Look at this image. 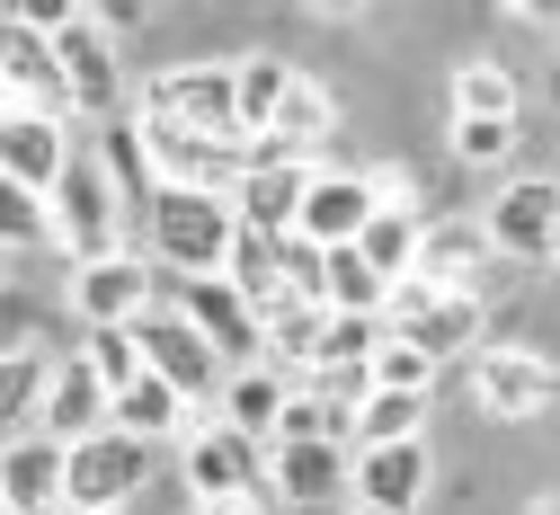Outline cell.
Instances as JSON below:
<instances>
[{"instance_id": "cell-1", "label": "cell", "mask_w": 560, "mask_h": 515, "mask_svg": "<svg viewBox=\"0 0 560 515\" xmlns=\"http://www.w3.org/2000/svg\"><path fill=\"white\" fill-rule=\"evenodd\" d=\"M241 249V204L232 196H196V187H161V204L143 213V258L178 284L196 276H232Z\"/></svg>"}, {"instance_id": "cell-2", "label": "cell", "mask_w": 560, "mask_h": 515, "mask_svg": "<svg viewBox=\"0 0 560 515\" xmlns=\"http://www.w3.org/2000/svg\"><path fill=\"white\" fill-rule=\"evenodd\" d=\"M133 116L214 133V142H249V125H241V62H223V54L170 62V71H152V81H143V107H133Z\"/></svg>"}, {"instance_id": "cell-3", "label": "cell", "mask_w": 560, "mask_h": 515, "mask_svg": "<svg viewBox=\"0 0 560 515\" xmlns=\"http://www.w3.org/2000/svg\"><path fill=\"white\" fill-rule=\"evenodd\" d=\"M54 204V249L72 258V267H107V258H125V187L107 178V161L98 152H81L72 169H62V187L45 196Z\"/></svg>"}, {"instance_id": "cell-4", "label": "cell", "mask_w": 560, "mask_h": 515, "mask_svg": "<svg viewBox=\"0 0 560 515\" xmlns=\"http://www.w3.org/2000/svg\"><path fill=\"white\" fill-rule=\"evenodd\" d=\"M54 54H62V81H72V116L81 125H116L125 107V54L107 36L98 10H62L54 19Z\"/></svg>"}, {"instance_id": "cell-5", "label": "cell", "mask_w": 560, "mask_h": 515, "mask_svg": "<svg viewBox=\"0 0 560 515\" xmlns=\"http://www.w3.org/2000/svg\"><path fill=\"white\" fill-rule=\"evenodd\" d=\"M178 480H187V515L196 506H232V498H267V454L249 445L241 426L205 418L187 445H178Z\"/></svg>"}, {"instance_id": "cell-6", "label": "cell", "mask_w": 560, "mask_h": 515, "mask_svg": "<svg viewBox=\"0 0 560 515\" xmlns=\"http://www.w3.org/2000/svg\"><path fill=\"white\" fill-rule=\"evenodd\" d=\"M170 303L196 320V338L214 347L232 374H249V364H267V320H258V303L232 284V276H196V284H170Z\"/></svg>"}, {"instance_id": "cell-7", "label": "cell", "mask_w": 560, "mask_h": 515, "mask_svg": "<svg viewBox=\"0 0 560 515\" xmlns=\"http://www.w3.org/2000/svg\"><path fill=\"white\" fill-rule=\"evenodd\" d=\"M133 338H143V364H152V374H161L170 391H187L196 409H223V383H232V364H223L214 347L196 338V320H187L178 303H161L143 329H133Z\"/></svg>"}, {"instance_id": "cell-8", "label": "cell", "mask_w": 560, "mask_h": 515, "mask_svg": "<svg viewBox=\"0 0 560 515\" xmlns=\"http://www.w3.org/2000/svg\"><path fill=\"white\" fill-rule=\"evenodd\" d=\"M72 161H81L72 116H45V107H10V116H0V187H19V196H54Z\"/></svg>"}, {"instance_id": "cell-9", "label": "cell", "mask_w": 560, "mask_h": 515, "mask_svg": "<svg viewBox=\"0 0 560 515\" xmlns=\"http://www.w3.org/2000/svg\"><path fill=\"white\" fill-rule=\"evenodd\" d=\"M170 303L161 293V267L152 258H107V267H72V312H81V329H143L152 312Z\"/></svg>"}, {"instance_id": "cell-10", "label": "cell", "mask_w": 560, "mask_h": 515, "mask_svg": "<svg viewBox=\"0 0 560 515\" xmlns=\"http://www.w3.org/2000/svg\"><path fill=\"white\" fill-rule=\"evenodd\" d=\"M489 249L516 258V267H551L560 249V178H508L499 196H489Z\"/></svg>"}, {"instance_id": "cell-11", "label": "cell", "mask_w": 560, "mask_h": 515, "mask_svg": "<svg viewBox=\"0 0 560 515\" xmlns=\"http://www.w3.org/2000/svg\"><path fill=\"white\" fill-rule=\"evenodd\" d=\"M0 90H10V107H45V116H72V81H62V54L54 36L10 0V19H0ZM81 125V116H72Z\"/></svg>"}, {"instance_id": "cell-12", "label": "cell", "mask_w": 560, "mask_h": 515, "mask_svg": "<svg viewBox=\"0 0 560 515\" xmlns=\"http://www.w3.org/2000/svg\"><path fill=\"white\" fill-rule=\"evenodd\" d=\"M471 400L489 418H542L560 400V364L534 347H480L471 355Z\"/></svg>"}, {"instance_id": "cell-13", "label": "cell", "mask_w": 560, "mask_h": 515, "mask_svg": "<svg viewBox=\"0 0 560 515\" xmlns=\"http://www.w3.org/2000/svg\"><path fill=\"white\" fill-rule=\"evenodd\" d=\"M152 480V445H133L125 426L72 445V515H125V498Z\"/></svg>"}, {"instance_id": "cell-14", "label": "cell", "mask_w": 560, "mask_h": 515, "mask_svg": "<svg viewBox=\"0 0 560 515\" xmlns=\"http://www.w3.org/2000/svg\"><path fill=\"white\" fill-rule=\"evenodd\" d=\"M0 506L10 515H72V445L10 435V454H0Z\"/></svg>"}, {"instance_id": "cell-15", "label": "cell", "mask_w": 560, "mask_h": 515, "mask_svg": "<svg viewBox=\"0 0 560 515\" xmlns=\"http://www.w3.org/2000/svg\"><path fill=\"white\" fill-rule=\"evenodd\" d=\"M107 426H116V391H107V374H98L90 355H62L36 435H54V445H90V435H107Z\"/></svg>"}, {"instance_id": "cell-16", "label": "cell", "mask_w": 560, "mask_h": 515, "mask_svg": "<svg viewBox=\"0 0 560 515\" xmlns=\"http://www.w3.org/2000/svg\"><path fill=\"white\" fill-rule=\"evenodd\" d=\"M374 213H383V187L365 169H320L312 178V204H303V241L320 249H357L374 232Z\"/></svg>"}, {"instance_id": "cell-17", "label": "cell", "mask_w": 560, "mask_h": 515, "mask_svg": "<svg viewBox=\"0 0 560 515\" xmlns=\"http://www.w3.org/2000/svg\"><path fill=\"white\" fill-rule=\"evenodd\" d=\"M267 489H276V506H320L329 489H357V454L347 445H276L267 454Z\"/></svg>"}, {"instance_id": "cell-18", "label": "cell", "mask_w": 560, "mask_h": 515, "mask_svg": "<svg viewBox=\"0 0 560 515\" xmlns=\"http://www.w3.org/2000/svg\"><path fill=\"white\" fill-rule=\"evenodd\" d=\"M428 445H374V454H357V506H374V515H409L418 498H428Z\"/></svg>"}, {"instance_id": "cell-19", "label": "cell", "mask_w": 560, "mask_h": 515, "mask_svg": "<svg viewBox=\"0 0 560 515\" xmlns=\"http://www.w3.org/2000/svg\"><path fill=\"white\" fill-rule=\"evenodd\" d=\"M116 426L133 435V445H187V435H196V400L170 391L161 374H143L133 391H116Z\"/></svg>"}, {"instance_id": "cell-20", "label": "cell", "mask_w": 560, "mask_h": 515, "mask_svg": "<svg viewBox=\"0 0 560 515\" xmlns=\"http://www.w3.org/2000/svg\"><path fill=\"white\" fill-rule=\"evenodd\" d=\"M285 409H294V374H276V364H249V374L223 383V426H241L249 445H276Z\"/></svg>"}, {"instance_id": "cell-21", "label": "cell", "mask_w": 560, "mask_h": 515, "mask_svg": "<svg viewBox=\"0 0 560 515\" xmlns=\"http://www.w3.org/2000/svg\"><path fill=\"white\" fill-rule=\"evenodd\" d=\"M320 355H329V303H276L267 312V364L276 374H320Z\"/></svg>"}, {"instance_id": "cell-22", "label": "cell", "mask_w": 560, "mask_h": 515, "mask_svg": "<svg viewBox=\"0 0 560 515\" xmlns=\"http://www.w3.org/2000/svg\"><path fill=\"white\" fill-rule=\"evenodd\" d=\"M98 161H107V178L125 187V204H161V169H152V142H143V116H116V125H98Z\"/></svg>"}, {"instance_id": "cell-23", "label": "cell", "mask_w": 560, "mask_h": 515, "mask_svg": "<svg viewBox=\"0 0 560 515\" xmlns=\"http://www.w3.org/2000/svg\"><path fill=\"white\" fill-rule=\"evenodd\" d=\"M499 258L489 249V223H428V258H418V276H436L445 293H471V276Z\"/></svg>"}, {"instance_id": "cell-24", "label": "cell", "mask_w": 560, "mask_h": 515, "mask_svg": "<svg viewBox=\"0 0 560 515\" xmlns=\"http://www.w3.org/2000/svg\"><path fill=\"white\" fill-rule=\"evenodd\" d=\"M454 116H471V125H516L525 116V81L508 62H463L454 71Z\"/></svg>"}, {"instance_id": "cell-25", "label": "cell", "mask_w": 560, "mask_h": 515, "mask_svg": "<svg viewBox=\"0 0 560 515\" xmlns=\"http://www.w3.org/2000/svg\"><path fill=\"white\" fill-rule=\"evenodd\" d=\"M294 81H303V71H294L285 54H241V125H249V142L276 133V116H285Z\"/></svg>"}, {"instance_id": "cell-26", "label": "cell", "mask_w": 560, "mask_h": 515, "mask_svg": "<svg viewBox=\"0 0 560 515\" xmlns=\"http://www.w3.org/2000/svg\"><path fill=\"white\" fill-rule=\"evenodd\" d=\"M276 445H357V409L303 383L294 409H285V426H276ZM276 445H267V454H276Z\"/></svg>"}, {"instance_id": "cell-27", "label": "cell", "mask_w": 560, "mask_h": 515, "mask_svg": "<svg viewBox=\"0 0 560 515\" xmlns=\"http://www.w3.org/2000/svg\"><path fill=\"white\" fill-rule=\"evenodd\" d=\"M374 445H428V400L418 391H374L357 409V454H374Z\"/></svg>"}, {"instance_id": "cell-28", "label": "cell", "mask_w": 560, "mask_h": 515, "mask_svg": "<svg viewBox=\"0 0 560 515\" xmlns=\"http://www.w3.org/2000/svg\"><path fill=\"white\" fill-rule=\"evenodd\" d=\"M45 391H54V364H36L27 338H10V355H0V409H10V435H36Z\"/></svg>"}, {"instance_id": "cell-29", "label": "cell", "mask_w": 560, "mask_h": 515, "mask_svg": "<svg viewBox=\"0 0 560 515\" xmlns=\"http://www.w3.org/2000/svg\"><path fill=\"white\" fill-rule=\"evenodd\" d=\"M338 133V98L320 90V81H294V98H285V116H276V142H285V152H320V142Z\"/></svg>"}, {"instance_id": "cell-30", "label": "cell", "mask_w": 560, "mask_h": 515, "mask_svg": "<svg viewBox=\"0 0 560 515\" xmlns=\"http://www.w3.org/2000/svg\"><path fill=\"white\" fill-rule=\"evenodd\" d=\"M409 338H418V347H428L436 364H445V355H463V347L480 338V293H445V303H436L428 320H418Z\"/></svg>"}, {"instance_id": "cell-31", "label": "cell", "mask_w": 560, "mask_h": 515, "mask_svg": "<svg viewBox=\"0 0 560 515\" xmlns=\"http://www.w3.org/2000/svg\"><path fill=\"white\" fill-rule=\"evenodd\" d=\"M374 391H418V400H428L436 391V355L428 347H418V338H383V355H374Z\"/></svg>"}, {"instance_id": "cell-32", "label": "cell", "mask_w": 560, "mask_h": 515, "mask_svg": "<svg viewBox=\"0 0 560 515\" xmlns=\"http://www.w3.org/2000/svg\"><path fill=\"white\" fill-rule=\"evenodd\" d=\"M81 355L107 374V391H133V383L152 374V364H143V338H133V329H90V338H81Z\"/></svg>"}, {"instance_id": "cell-33", "label": "cell", "mask_w": 560, "mask_h": 515, "mask_svg": "<svg viewBox=\"0 0 560 515\" xmlns=\"http://www.w3.org/2000/svg\"><path fill=\"white\" fill-rule=\"evenodd\" d=\"M516 133H525V125H471V116H454V161H471V169H499V161L516 152Z\"/></svg>"}, {"instance_id": "cell-34", "label": "cell", "mask_w": 560, "mask_h": 515, "mask_svg": "<svg viewBox=\"0 0 560 515\" xmlns=\"http://www.w3.org/2000/svg\"><path fill=\"white\" fill-rule=\"evenodd\" d=\"M0 223H10V258H27V241H54V204L0 187Z\"/></svg>"}, {"instance_id": "cell-35", "label": "cell", "mask_w": 560, "mask_h": 515, "mask_svg": "<svg viewBox=\"0 0 560 515\" xmlns=\"http://www.w3.org/2000/svg\"><path fill=\"white\" fill-rule=\"evenodd\" d=\"M551 267H560V249H551Z\"/></svg>"}, {"instance_id": "cell-36", "label": "cell", "mask_w": 560, "mask_h": 515, "mask_svg": "<svg viewBox=\"0 0 560 515\" xmlns=\"http://www.w3.org/2000/svg\"><path fill=\"white\" fill-rule=\"evenodd\" d=\"M357 515H374V506H357Z\"/></svg>"}]
</instances>
